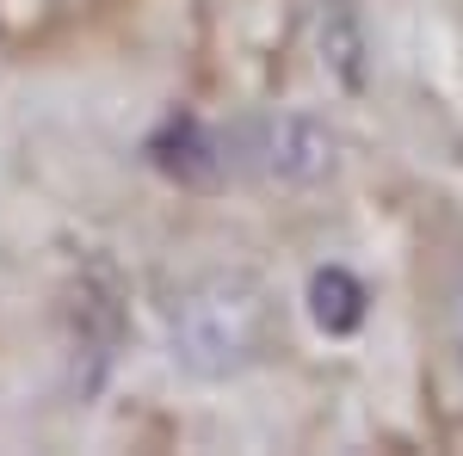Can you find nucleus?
Masks as SVG:
<instances>
[{
	"instance_id": "obj_6",
	"label": "nucleus",
	"mask_w": 463,
	"mask_h": 456,
	"mask_svg": "<svg viewBox=\"0 0 463 456\" xmlns=\"http://www.w3.org/2000/svg\"><path fill=\"white\" fill-rule=\"evenodd\" d=\"M303 315L321 340H353L371 315V290L353 265H316L309 284H303Z\"/></svg>"
},
{
	"instance_id": "obj_2",
	"label": "nucleus",
	"mask_w": 463,
	"mask_h": 456,
	"mask_svg": "<svg viewBox=\"0 0 463 456\" xmlns=\"http://www.w3.org/2000/svg\"><path fill=\"white\" fill-rule=\"evenodd\" d=\"M222 148H229V179H266V185L309 191L340 173V130L321 111L297 106L222 124Z\"/></svg>"
},
{
	"instance_id": "obj_3",
	"label": "nucleus",
	"mask_w": 463,
	"mask_h": 456,
	"mask_svg": "<svg viewBox=\"0 0 463 456\" xmlns=\"http://www.w3.org/2000/svg\"><path fill=\"white\" fill-rule=\"evenodd\" d=\"M62 327H69V388L74 401H99L124 358L130 340V290L124 272L106 253H87L69 278V302H62Z\"/></svg>"
},
{
	"instance_id": "obj_5",
	"label": "nucleus",
	"mask_w": 463,
	"mask_h": 456,
	"mask_svg": "<svg viewBox=\"0 0 463 456\" xmlns=\"http://www.w3.org/2000/svg\"><path fill=\"white\" fill-rule=\"evenodd\" d=\"M316 56H321V74L346 99H358L371 87V32H364L358 0H321L316 6Z\"/></svg>"
},
{
	"instance_id": "obj_1",
	"label": "nucleus",
	"mask_w": 463,
	"mask_h": 456,
	"mask_svg": "<svg viewBox=\"0 0 463 456\" xmlns=\"http://www.w3.org/2000/svg\"><path fill=\"white\" fill-rule=\"evenodd\" d=\"M161 333H167V358L192 383H235L260 370L279 340V296L272 284L248 272V265H204L161 296Z\"/></svg>"
},
{
	"instance_id": "obj_4",
	"label": "nucleus",
	"mask_w": 463,
	"mask_h": 456,
	"mask_svg": "<svg viewBox=\"0 0 463 456\" xmlns=\"http://www.w3.org/2000/svg\"><path fill=\"white\" fill-rule=\"evenodd\" d=\"M143 161L161 179L192 185V191H204V185H222V179H229L222 124H204L198 111H174V117H161V124L148 130V142H143Z\"/></svg>"
}]
</instances>
